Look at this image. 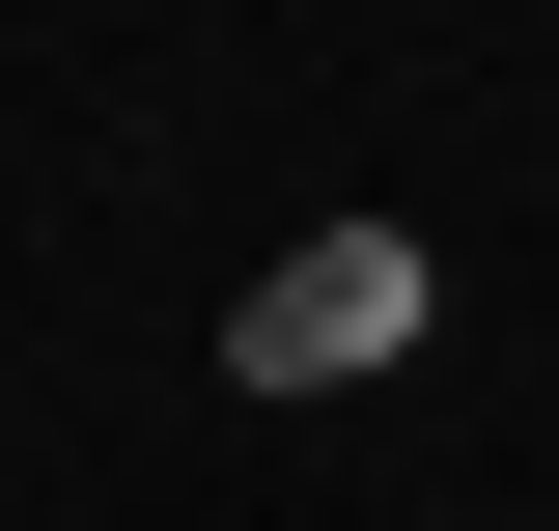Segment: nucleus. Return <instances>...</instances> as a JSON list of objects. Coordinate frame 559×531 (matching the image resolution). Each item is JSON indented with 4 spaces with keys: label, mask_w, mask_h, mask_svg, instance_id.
<instances>
[{
    "label": "nucleus",
    "mask_w": 559,
    "mask_h": 531,
    "mask_svg": "<svg viewBox=\"0 0 559 531\" xmlns=\"http://www.w3.org/2000/svg\"><path fill=\"white\" fill-rule=\"evenodd\" d=\"M419 335H448V252H419V224H308V252L224 308V364H252V392H364Z\"/></svg>",
    "instance_id": "1"
}]
</instances>
